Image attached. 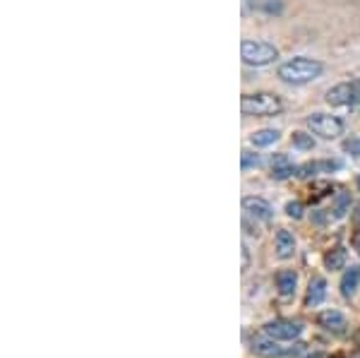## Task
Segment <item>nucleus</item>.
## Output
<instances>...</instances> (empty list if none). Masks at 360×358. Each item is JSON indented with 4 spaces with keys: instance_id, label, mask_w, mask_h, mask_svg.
Returning a JSON list of instances; mask_svg holds the SVG:
<instances>
[{
    "instance_id": "1",
    "label": "nucleus",
    "mask_w": 360,
    "mask_h": 358,
    "mask_svg": "<svg viewBox=\"0 0 360 358\" xmlns=\"http://www.w3.org/2000/svg\"><path fill=\"white\" fill-rule=\"evenodd\" d=\"M324 73V65L315 58H308V56H296L291 61L281 63L279 65V80L286 84H310Z\"/></svg>"
},
{
    "instance_id": "2",
    "label": "nucleus",
    "mask_w": 360,
    "mask_h": 358,
    "mask_svg": "<svg viewBox=\"0 0 360 358\" xmlns=\"http://www.w3.org/2000/svg\"><path fill=\"white\" fill-rule=\"evenodd\" d=\"M240 111L248 118H271L283 111V101L279 94H271V91H255L240 99Z\"/></svg>"
},
{
    "instance_id": "3",
    "label": "nucleus",
    "mask_w": 360,
    "mask_h": 358,
    "mask_svg": "<svg viewBox=\"0 0 360 358\" xmlns=\"http://www.w3.org/2000/svg\"><path fill=\"white\" fill-rule=\"evenodd\" d=\"M240 56H243L245 65H253V68H264L271 65L279 58V48L269 41H257V39H245L240 46Z\"/></svg>"
},
{
    "instance_id": "4",
    "label": "nucleus",
    "mask_w": 360,
    "mask_h": 358,
    "mask_svg": "<svg viewBox=\"0 0 360 358\" xmlns=\"http://www.w3.org/2000/svg\"><path fill=\"white\" fill-rule=\"evenodd\" d=\"M305 126L310 128V133L317 135L322 140H336L339 135H343V121L336 116H327V113H313V116L305 118Z\"/></svg>"
},
{
    "instance_id": "5",
    "label": "nucleus",
    "mask_w": 360,
    "mask_h": 358,
    "mask_svg": "<svg viewBox=\"0 0 360 358\" xmlns=\"http://www.w3.org/2000/svg\"><path fill=\"white\" fill-rule=\"evenodd\" d=\"M329 106H358L360 104V77L351 82H341L327 91Z\"/></svg>"
},
{
    "instance_id": "6",
    "label": "nucleus",
    "mask_w": 360,
    "mask_h": 358,
    "mask_svg": "<svg viewBox=\"0 0 360 358\" xmlns=\"http://www.w3.org/2000/svg\"><path fill=\"white\" fill-rule=\"evenodd\" d=\"M300 332H303V327L291 320H274L264 327V334L274 337L276 341H293L300 337Z\"/></svg>"
},
{
    "instance_id": "7",
    "label": "nucleus",
    "mask_w": 360,
    "mask_h": 358,
    "mask_svg": "<svg viewBox=\"0 0 360 358\" xmlns=\"http://www.w3.org/2000/svg\"><path fill=\"white\" fill-rule=\"evenodd\" d=\"M243 209H245V214L253 216L255 221H271L274 219V209H271V204L262 197H245Z\"/></svg>"
},
{
    "instance_id": "8",
    "label": "nucleus",
    "mask_w": 360,
    "mask_h": 358,
    "mask_svg": "<svg viewBox=\"0 0 360 358\" xmlns=\"http://www.w3.org/2000/svg\"><path fill=\"white\" fill-rule=\"evenodd\" d=\"M358 289H360V264H353V267L346 269L341 276V296L353 298Z\"/></svg>"
},
{
    "instance_id": "9",
    "label": "nucleus",
    "mask_w": 360,
    "mask_h": 358,
    "mask_svg": "<svg viewBox=\"0 0 360 358\" xmlns=\"http://www.w3.org/2000/svg\"><path fill=\"white\" fill-rule=\"evenodd\" d=\"M317 322L327 329V332H334V334H341L343 329H346V318H343L339 311H324V313H320Z\"/></svg>"
},
{
    "instance_id": "10",
    "label": "nucleus",
    "mask_w": 360,
    "mask_h": 358,
    "mask_svg": "<svg viewBox=\"0 0 360 358\" xmlns=\"http://www.w3.org/2000/svg\"><path fill=\"white\" fill-rule=\"evenodd\" d=\"M253 351L260 356H283L286 354V351L276 344V339L269 337V334H267V337H255L253 339Z\"/></svg>"
},
{
    "instance_id": "11",
    "label": "nucleus",
    "mask_w": 360,
    "mask_h": 358,
    "mask_svg": "<svg viewBox=\"0 0 360 358\" xmlns=\"http://www.w3.org/2000/svg\"><path fill=\"white\" fill-rule=\"evenodd\" d=\"M276 255H279L281 260H288L296 255V238H293L291 231L281 229L276 233Z\"/></svg>"
},
{
    "instance_id": "12",
    "label": "nucleus",
    "mask_w": 360,
    "mask_h": 358,
    "mask_svg": "<svg viewBox=\"0 0 360 358\" xmlns=\"http://www.w3.org/2000/svg\"><path fill=\"white\" fill-rule=\"evenodd\" d=\"M324 296H327V281L322 279V276H315V279L310 281V286H308V298H305V306H310V308L320 306V303L324 301Z\"/></svg>"
},
{
    "instance_id": "13",
    "label": "nucleus",
    "mask_w": 360,
    "mask_h": 358,
    "mask_svg": "<svg viewBox=\"0 0 360 358\" xmlns=\"http://www.w3.org/2000/svg\"><path fill=\"white\" fill-rule=\"evenodd\" d=\"M276 286H279L281 296L283 298H291L296 294V286H298V276L293 269H283V272L276 274Z\"/></svg>"
},
{
    "instance_id": "14",
    "label": "nucleus",
    "mask_w": 360,
    "mask_h": 358,
    "mask_svg": "<svg viewBox=\"0 0 360 358\" xmlns=\"http://www.w3.org/2000/svg\"><path fill=\"white\" fill-rule=\"evenodd\" d=\"M351 204H353V200H351V193H346V190H341L339 195H336L334 200H331V209H329V214L334 216V219H343V216L351 211Z\"/></svg>"
},
{
    "instance_id": "15",
    "label": "nucleus",
    "mask_w": 360,
    "mask_h": 358,
    "mask_svg": "<svg viewBox=\"0 0 360 358\" xmlns=\"http://www.w3.org/2000/svg\"><path fill=\"white\" fill-rule=\"evenodd\" d=\"M271 176L276 178V181H283V178H288L291 176L293 171V164H291V159H288V156H283V154H279V156H274V159H271Z\"/></svg>"
},
{
    "instance_id": "16",
    "label": "nucleus",
    "mask_w": 360,
    "mask_h": 358,
    "mask_svg": "<svg viewBox=\"0 0 360 358\" xmlns=\"http://www.w3.org/2000/svg\"><path fill=\"white\" fill-rule=\"evenodd\" d=\"M279 137H281L279 130L267 128V130H257V133H255L253 137H250V142H253L255 147H269V144L279 142Z\"/></svg>"
},
{
    "instance_id": "17",
    "label": "nucleus",
    "mask_w": 360,
    "mask_h": 358,
    "mask_svg": "<svg viewBox=\"0 0 360 358\" xmlns=\"http://www.w3.org/2000/svg\"><path fill=\"white\" fill-rule=\"evenodd\" d=\"M346 251L343 248H334V251H329L324 255V267L331 269V272H336V269H343L346 267Z\"/></svg>"
},
{
    "instance_id": "18",
    "label": "nucleus",
    "mask_w": 360,
    "mask_h": 358,
    "mask_svg": "<svg viewBox=\"0 0 360 358\" xmlns=\"http://www.w3.org/2000/svg\"><path fill=\"white\" fill-rule=\"evenodd\" d=\"M293 144H296L298 149H313L315 147V140H313V135L293 133Z\"/></svg>"
},
{
    "instance_id": "19",
    "label": "nucleus",
    "mask_w": 360,
    "mask_h": 358,
    "mask_svg": "<svg viewBox=\"0 0 360 358\" xmlns=\"http://www.w3.org/2000/svg\"><path fill=\"white\" fill-rule=\"evenodd\" d=\"M353 246H356L360 253V204L358 209L353 211Z\"/></svg>"
},
{
    "instance_id": "20",
    "label": "nucleus",
    "mask_w": 360,
    "mask_h": 358,
    "mask_svg": "<svg viewBox=\"0 0 360 358\" xmlns=\"http://www.w3.org/2000/svg\"><path fill=\"white\" fill-rule=\"evenodd\" d=\"M253 166H260V156L253 154V151H243V169H253Z\"/></svg>"
},
{
    "instance_id": "21",
    "label": "nucleus",
    "mask_w": 360,
    "mask_h": 358,
    "mask_svg": "<svg viewBox=\"0 0 360 358\" xmlns=\"http://www.w3.org/2000/svg\"><path fill=\"white\" fill-rule=\"evenodd\" d=\"M286 214L293 216V219H300V216H303V204H300V202H288L286 204Z\"/></svg>"
},
{
    "instance_id": "22",
    "label": "nucleus",
    "mask_w": 360,
    "mask_h": 358,
    "mask_svg": "<svg viewBox=\"0 0 360 358\" xmlns=\"http://www.w3.org/2000/svg\"><path fill=\"white\" fill-rule=\"evenodd\" d=\"M248 267H250V253L248 248L243 246V272H248Z\"/></svg>"
},
{
    "instance_id": "23",
    "label": "nucleus",
    "mask_w": 360,
    "mask_h": 358,
    "mask_svg": "<svg viewBox=\"0 0 360 358\" xmlns=\"http://www.w3.org/2000/svg\"><path fill=\"white\" fill-rule=\"evenodd\" d=\"M346 149H348V151H356V154H360V142H346Z\"/></svg>"
},
{
    "instance_id": "24",
    "label": "nucleus",
    "mask_w": 360,
    "mask_h": 358,
    "mask_svg": "<svg viewBox=\"0 0 360 358\" xmlns=\"http://www.w3.org/2000/svg\"><path fill=\"white\" fill-rule=\"evenodd\" d=\"M267 10H269V13H279V10H281V3H269V5H267Z\"/></svg>"
},
{
    "instance_id": "25",
    "label": "nucleus",
    "mask_w": 360,
    "mask_h": 358,
    "mask_svg": "<svg viewBox=\"0 0 360 358\" xmlns=\"http://www.w3.org/2000/svg\"><path fill=\"white\" fill-rule=\"evenodd\" d=\"M255 3H257V0H243V10H245V13H250V8H253Z\"/></svg>"
},
{
    "instance_id": "26",
    "label": "nucleus",
    "mask_w": 360,
    "mask_h": 358,
    "mask_svg": "<svg viewBox=\"0 0 360 358\" xmlns=\"http://www.w3.org/2000/svg\"><path fill=\"white\" fill-rule=\"evenodd\" d=\"M313 358H324V356H313Z\"/></svg>"
},
{
    "instance_id": "27",
    "label": "nucleus",
    "mask_w": 360,
    "mask_h": 358,
    "mask_svg": "<svg viewBox=\"0 0 360 358\" xmlns=\"http://www.w3.org/2000/svg\"><path fill=\"white\" fill-rule=\"evenodd\" d=\"M358 186H360V178H358Z\"/></svg>"
}]
</instances>
